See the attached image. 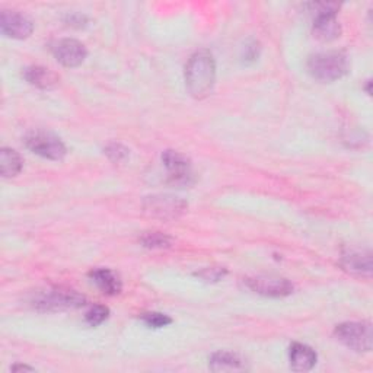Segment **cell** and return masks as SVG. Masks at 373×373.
Returning a JSON list of instances; mask_svg holds the SVG:
<instances>
[{
    "label": "cell",
    "instance_id": "1",
    "mask_svg": "<svg viewBox=\"0 0 373 373\" xmlns=\"http://www.w3.org/2000/svg\"><path fill=\"white\" fill-rule=\"evenodd\" d=\"M216 82V63L207 50H200L191 56L185 66V85L189 92L201 99L209 95Z\"/></svg>",
    "mask_w": 373,
    "mask_h": 373
},
{
    "label": "cell",
    "instance_id": "2",
    "mask_svg": "<svg viewBox=\"0 0 373 373\" xmlns=\"http://www.w3.org/2000/svg\"><path fill=\"white\" fill-rule=\"evenodd\" d=\"M309 73L321 82H334L341 79L348 70L347 57L337 51L318 53L308 61Z\"/></svg>",
    "mask_w": 373,
    "mask_h": 373
},
{
    "label": "cell",
    "instance_id": "3",
    "mask_svg": "<svg viewBox=\"0 0 373 373\" xmlns=\"http://www.w3.org/2000/svg\"><path fill=\"white\" fill-rule=\"evenodd\" d=\"M35 308L39 310H65L76 309L85 305V296L70 289H50L41 292L34 299Z\"/></svg>",
    "mask_w": 373,
    "mask_h": 373
},
{
    "label": "cell",
    "instance_id": "4",
    "mask_svg": "<svg viewBox=\"0 0 373 373\" xmlns=\"http://www.w3.org/2000/svg\"><path fill=\"white\" fill-rule=\"evenodd\" d=\"M336 337L346 347L355 351H370L373 334L369 322H344L337 325Z\"/></svg>",
    "mask_w": 373,
    "mask_h": 373
},
{
    "label": "cell",
    "instance_id": "5",
    "mask_svg": "<svg viewBox=\"0 0 373 373\" xmlns=\"http://www.w3.org/2000/svg\"><path fill=\"white\" fill-rule=\"evenodd\" d=\"M25 144L27 148L35 155H39L50 160H61L68 153L65 143L57 136L47 132L30 133L25 137Z\"/></svg>",
    "mask_w": 373,
    "mask_h": 373
},
{
    "label": "cell",
    "instance_id": "6",
    "mask_svg": "<svg viewBox=\"0 0 373 373\" xmlns=\"http://www.w3.org/2000/svg\"><path fill=\"white\" fill-rule=\"evenodd\" d=\"M144 212L152 217L172 220L179 217L186 210V203L179 197L170 196V194H158L151 196L143 203Z\"/></svg>",
    "mask_w": 373,
    "mask_h": 373
},
{
    "label": "cell",
    "instance_id": "7",
    "mask_svg": "<svg viewBox=\"0 0 373 373\" xmlns=\"http://www.w3.org/2000/svg\"><path fill=\"white\" fill-rule=\"evenodd\" d=\"M253 292L267 298H284L293 292V284L287 279L276 276H257L245 280Z\"/></svg>",
    "mask_w": 373,
    "mask_h": 373
},
{
    "label": "cell",
    "instance_id": "8",
    "mask_svg": "<svg viewBox=\"0 0 373 373\" xmlns=\"http://www.w3.org/2000/svg\"><path fill=\"white\" fill-rule=\"evenodd\" d=\"M162 160L167 167L170 175L168 179L174 185H191L193 184V171L190 159L175 151H167L162 155Z\"/></svg>",
    "mask_w": 373,
    "mask_h": 373
},
{
    "label": "cell",
    "instance_id": "9",
    "mask_svg": "<svg viewBox=\"0 0 373 373\" xmlns=\"http://www.w3.org/2000/svg\"><path fill=\"white\" fill-rule=\"evenodd\" d=\"M57 61L66 68H77L84 63L87 58V47L77 39L65 38L60 39L53 47Z\"/></svg>",
    "mask_w": 373,
    "mask_h": 373
},
{
    "label": "cell",
    "instance_id": "10",
    "mask_svg": "<svg viewBox=\"0 0 373 373\" xmlns=\"http://www.w3.org/2000/svg\"><path fill=\"white\" fill-rule=\"evenodd\" d=\"M0 28H2V32L6 37L15 39H25L34 31L32 20L28 16L15 11L2 12V16H0Z\"/></svg>",
    "mask_w": 373,
    "mask_h": 373
},
{
    "label": "cell",
    "instance_id": "11",
    "mask_svg": "<svg viewBox=\"0 0 373 373\" xmlns=\"http://www.w3.org/2000/svg\"><path fill=\"white\" fill-rule=\"evenodd\" d=\"M24 77L32 87L39 89H51L58 84V75L43 66H30L24 70Z\"/></svg>",
    "mask_w": 373,
    "mask_h": 373
},
{
    "label": "cell",
    "instance_id": "12",
    "mask_svg": "<svg viewBox=\"0 0 373 373\" xmlns=\"http://www.w3.org/2000/svg\"><path fill=\"white\" fill-rule=\"evenodd\" d=\"M89 277L96 284V287L101 290L102 293L108 296L118 295L121 292V280L120 277L108 270V268H95L89 273Z\"/></svg>",
    "mask_w": 373,
    "mask_h": 373
},
{
    "label": "cell",
    "instance_id": "13",
    "mask_svg": "<svg viewBox=\"0 0 373 373\" xmlns=\"http://www.w3.org/2000/svg\"><path fill=\"white\" fill-rule=\"evenodd\" d=\"M290 365L298 372H308L317 365V353L306 344H293L290 347Z\"/></svg>",
    "mask_w": 373,
    "mask_h": 373
},
{
    "label": "cell",
    "instance_id": "14",
    "mask_svg": "<svg viewBox=\"0 0 373 373\" xmlns=\"http://www.w3.org/2000/svg\"><path fill=\"white\" fill-rule=\"evenodd\" d=\"M343 267L350 273L370 276L372 255L369 251H350L343 257Z\"/></svg>",
    "mask_w": 373,
    "mask_h": 373
},
{
    "label": "cell",
    "instance_id": "15",
    "mask_svg": "<svg viewBox=\"0 0 373 373\" xmlns=\"http://www.w3.org/2000/svg\"><path fill=\"white\" fill-rule=\"evenodd\" d=\"M314 35L321 41H333L341 35V25L336 15L317 16L314 24Z\"/></svg>",
    "mask_w": 373,
    "mask_h": 373
},
{
    "label": "cell",
    "instance_id": "16",
    "mask_svg": "<svg viewBox=\"0 0 373 373\" xmlns=\"http://www.w3.org/2000/svg\"><path fill=\"white\" fill-rule=\"evenodd\" d=\"M210 369L213 372H235L245 370V362L235 353L229 351H217L210 358Z\"/></svg>",
    "mask_w": 373,
    "mask_h": 373
},
{
    "label": "cell",
    "instance_id": "17",
    "mask_svg": "<svg viewBox=\"0 0 373 373\" xmlns=\"http://www.w3.org/2000/svg\"><path fill=\"white\" fill-rule=\"evenodd\" d=\"M23 158L18 152L6 148L0 152V171H2L4 178L16 177L23 170Z\"/></svg>",
    "mask_w": 373,
    "mask_h": 373
},
{
    "label": "cell",
    "instance_id": "18",
    "mask_svg": "<svg viewBox=\"0 0 373 373\" xmlns=\"http://www.w3.org/2000/svg\"><path fill=\"white\" fill-rule=\"evenodd\" d=\"M140 242L143 246L151 248V250H162V248L171 246L172 238L160 232H146L140 236Z\"/></svg>",
    "mask_w": 373,
    "mask_h": 373
},
{
    "label": "cell",
    "instance_id": "19",
    "mask_svg": "<svg viewBox=\"0 0 373 373\" xmlns=\"http://www.w3.org/2000/svg\"><path fill=\"white\" fill-rule=\"evenodd\" d=\"M108 315H110V309L107 306L95 305L88 310L85 320L91 327H98L108 318Z\"/></svg>",
    "mask_w": 373,
    "mask_h": 373
},
{
    "label": "cell",
    "instance_id": "20",
    "mask_svg": "<svg viewBox=\"0 0 373 373\" xmlns=\"http://www.w3.org/2000/svg\"><path fill=\"white\" fill-rule=\"evenodd\" d=\"M141 321L146 324L151 328H162V327H167L172 322V320L165 315V314H158V312H151V314H143L141 315Z\"/></svg>",
    "mask_w": 373,
    "mask_h": 373
},
{
    "label": "cell",
    "instance_id": "21",
    "mask_svg": "<svg viewBox=\"0 0 373 373\" xmlns=\"http://www.w3.org/2000/svg\"><path fill=\"white\" fill-rule=\"evenodd\" d=\"M309 8H310V12H314L317 18V16H324V15H336L340 9V5L333 4V2H318V4H310Z\"/></svg>",
    "mask_w": 373,
    "mask_h": 373
},
{
    "label": "cell",
    "instance_id": "22",
    "mask_svg": "<svg viewBox=\"0 0 373 373\" xmlns=\"http://www.w3.org/2000/svg\"><path fill=\"white\" fill-rule=\"evenodd\" d=\"M106 155L113 162H121V160H124L129 156V151L120 143H111L106 148Z\"/></svg>",
    "mask_w": 373,
    "mask_h": 373
},
{
    "label": "cell",
    "instance_id": "23",
    "mask_svg": "<svg viewBox=\"0 0 373 373\" xmlns=\"http://www.w3.org/2000/svg\"><path fill=\"white\" fill-rule=\"evenodd\" d=\"M226 274L225 268L220 267H212V268H204L203 272H198L196 276L203 279L204 282H219Z\"/></svg>",
    "mask_w": 373,
    "mask_h": 373
},
{
    "label": "cell",
    "instance_id": "24",
    "mask_svg": "<svg viewBox=\"0 0 373 373\" xmlns=\"http://www.w3.org/2000/svg\"><path fill=\"white\" fill-rule=\"evenodd\" d=\"M12 370H34V369L28 367V366H13Z\"/></svg>",
    "mask_w": 373,
    "mask_h": 373
}]
</instances>
